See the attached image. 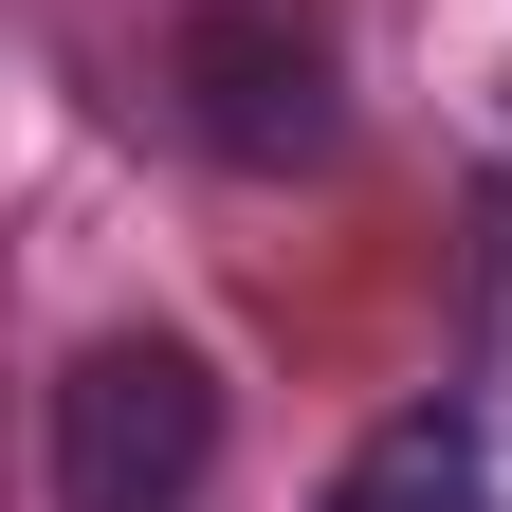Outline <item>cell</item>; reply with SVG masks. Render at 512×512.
Here are the masks:
<instances>
[{"label":"cell","instance_id":"6da1fadb","mask_svg":"<svg viewBox=\"0 0 512 512\" xmlns=\"http://www.w3.org/2000/svg\"><path fill=\"white\" fill-rule=\"evenodd\" d=\"M220 476V366L183 330H110L55 384V512H183Z\"/></svg>","mask_w":512,"mask_h":512},{"label":"cell","instance_id":"7a4b0ae2","mask_svg":"<svg viewBox=\"0 0 512 512\" xmlns=\"http://www.w3.org/2000/svg\"><path fill=\"white\" fill-rule=\"evenodd\" d=\"M165 74H183V128H202V147L220 165H311V147H330V37H311V19H275V0H220V19H183V55H165Z\"/></svg>","mask_w":512,"mask_h":512},{"label":"cell","instance_id":"3957f363","mask_svg":"<svg viewBox=\"0 0 512 512\" xmlns=\"http://www.w3.org/2000/svg\"><path fill=\"white\" fill-rule=\"evenodd\" d=\"M330 512H494V439H476L458 403H403V421H366V439H348Z\"/></svg>","mask_w":512,"mask_h":512},{"label":"cell","instance_id":"277c9868","mask_svg":"<svg viewBox=\"0 0 512 512\" xmlns=\"http://www.w3.org/2000/svg\"><path fill=\"white\" fill-rule=\"evenodd\" d=\"M476 384L512 403V202L476 220Z\"/></svg>","mask_w":512,"mask_h":512}]
</instances>
